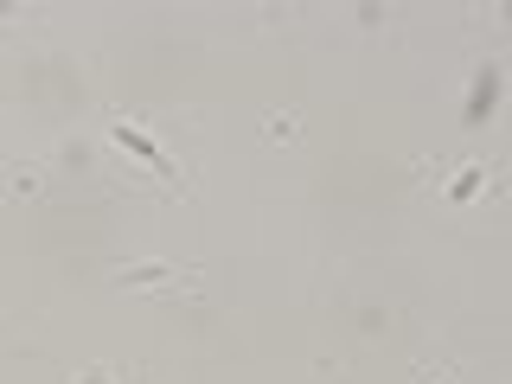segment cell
<instances>
[{"instance_id":"cell-1","label":"cell","mask_w":512,"mask_h":384,"mask_svg":"<svg viewBox=\"0 0 512 384\" xmlns=\"http://www.w3.org/2000/svg\"><path fill=\"white\" fill-rule=\"evenodd\" d=\"M109 141L135 160V167H148L154 180H167V192H186V180H180V160H173L160 141L148 135V128H135V122H109Z\"/></svg>"},{"instance_id":"cell-6","label":"cell","mask_w":512,"mask_h":384,"mask_svg":"<svg viewBox=\"0 0 512 384\" xmlns=\"http://www.w3.org/2000/svg\"><path fill=\"white\" fill-rule=\"evenodd\" d=\"M429 384H448V378H429Z\"/></svg>"},{"instance_id":"cell-4","label":"cell","mask_w":512,"mask_h":384,"mask_svg":"<svg viewBox=\"0 0 512 384\" xmlns=\"http://www.w3.org/2000/svg\"><path fill=\"white\" fill-rule=\"evenodd\" d=\"M493 103H500V71H480V84H474V103H468V116H474V122H487V116H493Z\"/></svg>"},{"instance_id":"cell-3","label":"cell","mask_w":512,"mask_h":384,"mask_svg":"<svg viewBox=\"0 0 512 384\" xmlns=\"http://www.w3.org/2000/svg\"><path fill=\"white\" fill-rule=\"evenodd\" d=\"M167 282H173L167 263H128L122 269V288H167Z\"/></svg>"},{"instance_id":"cell-5","label":"cell","mask_w":512,"mask_h":384,"mask_svg":"<svg viewBox=\"0 0 512 384\" xmlns=\"http://www.w3.org/2000/svg\"><path fill=\"white\" fill-rule=\"evenodd\" d=\"M77 384H109V378H103V372H84V378H77Z\"/></svg>"},{"instance_id":"cell-2","label":"cell","mask_w":512,"mask_h":384,"mask_svg":"<svg viewBox=\"0 0 512 384\" xmlns=\"http://www.w3.org/2000/svg\"><path fill=\"white\" fill-rule=\"evenodd\" d=\"M480 192H487V167H474V160H468V167H455V180H448V199H455V205H474Z\"/></svg>"}]
</instances>
